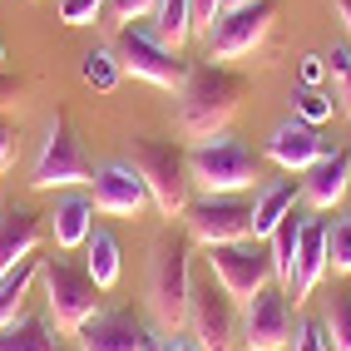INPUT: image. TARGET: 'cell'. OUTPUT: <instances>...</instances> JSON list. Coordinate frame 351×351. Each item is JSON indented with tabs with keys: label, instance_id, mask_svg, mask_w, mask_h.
<instances>
[{
	"label": "cell",
	"instance_id": "d6986e66",
	"mask_svg": "<svg viewBox=\"0 0 351 351\" xmlns=\"http://www.w3.org/2000/svg\"><path fill=\"white\" fill-rule=\"evenodd\" d=\"M95 198H84V193H64V198H55V213H50V223H55V243L64 247V252H75V247H84L89 243V232H95Z\"/></svg>",
	"mask_w": 351,
	"mask_h": 351
},
{
	"label": "cell",
	"instance_id": "8d00e7d4",
	"mask_svg": "<svg viewBox=\"0 0 351 351\" xmlns=\"http://www.w3.org/2000/svg\"><path fill=\"white\" fill-rule=\"evenodd\" d=\"M15 95H20V80H15V75H5V69H0V114H5V109L15 104Z\"/></svg>",
	"mask_w": 351,
	"mask_h": 351
},
{
	"label": "cell",
	"instance_id": "d4e9b609",
	"mask_svg": "<svg viewBox=\"0 0 351 351\" xmlns=\"http://www.w3.org/2000/svg\"><path fill=\"white\" fill-rule=\"evenodd\" d=\"M0 351H60V341L45 317H20L0 332Z\"/></svg>",
	"mask_w": 351,
	"mask_h": 351
},
{
	"label": "cell",
	"instance_id": "e575fe53",
	"mask_svg": "<svg viewBox=\"0 0 351 351\" xmlns=\"http://www.w3.org/2000/svg\"><path fill=\"white\" fill-rule=\"evenodd\" d=\"M326 80V55H307L302 60V84H322Z\"/></svg>",
	"mask_w": 351,
	"mask_h": 351
},
{
	"label": "cell",
	"instance_id": "b9f144b4",
	"mask_svg": "<svg viewBox=\"0 0 351 351\" xmlns=\"http://www.w3.org/2000/svg\"><path fill=\"white\" fill-rule=\"evenodd\" d=\"M228 5H252V0H228Z\"/></svg>",
	"mask_w": 351,
	"mask_h": 351
},
{
	"label": "cell",
	"instance_id": "44dd1931",
	"mask_svg": "<svg viewBox=\"0 0 351 351\" xmlns=\"http://www.w3.org/2000/svg\"><path fill=\"white\" fill-rule=\"evenodd\" d=\"M297 198H302V189H292V183H267V189L252 198V238H263V243H267V238H272V228L297 208Z\"/></svg>",
	"mask_w": 351,
	"mask_h": 351
},
{
	"label": "cell",
	"instance_id": "d590c367",
	"mask_svg": "<svg viewBox=\"0 0 351 351\" xmlns=\"http://www.w3.org/2000/svg\"><path fill=\"white\" fill-rule=\"evenodd\" d=\"M10 163H15V129L0 124V173H5Z\"/></svg>",
	"mask_w": 351,
	"mask_h": 351
},
{
	"label": "cell",
	"instance_id": "5b68a950",
	"mask_svg": "<svg viewBox=\"0 0 351 351\" xmlns=\"http://www.w3.org/2000/svg\"><path fill=\"white\" fill-rule=\"evenodd\" d=\"M40 287H45V312L60 337H75L80 326L99 312V282L69 257H40Z\"/></svg>",
	"mask_w": 351,
	"mask_h": 351
},
{
	"label": "cell",
	"instance_id": "5bb4252c",
	"mask_svg": "<svg viewBox=\"0 0 351 351\" xmlns=\"http://www.w3.org/2000/svg\"><path fill=\"white\" fill-rule=\"evenodd\" d=\"M326 154H332V149H326V138L307 119H282L267 134V158L277 163V169H287V173H307L312 163L326 158Z\"/></svg>",
	"mask_w": 351,
	"mask_h": 351
},
{
	"label": "cell",
	"instance_id": "484cf974",
	"mask_svg": "<svg viewBox=\"0 0 351 351\" xmlns=\"http://www.w3.org/2000/svg\"><path fill=\"white\" fill-rule=\"evenodd\" d=\"M80 75H84L89 89L114 95V89H119V80H124V64H119V55H114V45H109V50H89V55H84Z\"/></svg>",
	"mask_w": 351,
	"mask_h": 351
},
{
	"label": "cell",
	"instance_id": "7402d4cb",
	"mask_svg": "<svg viewBox=\"0 0 351 351\" xmlns=\"http://www.w3.org/2000/svg\"><path fill=\"white\" fill-rule=\"evenodd\" d=\"M84 272L95 277V282L109 292L114 282H119V272H124V257H119V238H114L109 228H95L89 232V243H84Z\"/></svg>",
	"mask_w": 351,
	"mask_h": 351
},
{
	"label": "cell",
	"instance_id": "836d02e7",
	"mask_svg": "<svg viewBox=\"0 0 351 351\" xmlns=\"http://www.w3.org/2000/svg\"><path fill=\"white\" fill-rule=\"evenodd\" d=\"M228 10V0H193V25L208 35V30H213L218 25V15Z\"/></svg>",
	"mask_w": 351,
	"mask_h": 351
},
{
	"label": "cell",
	"instance_id": "f1b7e54d",
	"mask_svg": "<svg viewBox=\"0 0 351 351\" xmlns=\"http://www.w3.org/2000/svg\"><path fill=\"white\" fill-rule=\"evenodd\" d=\"M322 322H326V332H332V346L337 351H351V292H337Z\"/></svg>",
	"mask_w": 351,
	"mask_h": 351
},
{
	"label": "cell",
	"instance_id": "f546056e",
	"mask_svg": "<svg viewBox=\"0 0 351 351\" xmlns=\"http://www.w3.org/2000/svg\"><path fill=\"white\" fill-rule=\"evenodd\" d=\"M297 119H307V124L332 119V95H322L317 84H302L297 89Z\"/></svg>",
	"mask_w": 351,
	"mask_h": 351
},
{
	"label": "cell",
	"instance_id": "ab89813d",
	"mask_svg": "<svg viewBox=\"0 0 351 351\" xmlns=\"http://www.w3.org/2000/svg\"><path fill=\"white\" fill-rule=\"evenodd\" d=\"M144 351H163V346H158V341H154V337H149V341H144Z\"/></svg>",
	"mask_w": 351,
	"mask_h": 351
},
{
	"label": "cell",
	"instance_id": "4dcf8cb0",
	"mask_svg": "<svg viewBox=\"0 0 351 351\" xmlns=\"http://www.w3.org/2000/svg\"><path fill=\"white\" fill-rule=\"evenodd\" d=\"M109 10V0H60V20L69 30H80V25H95V20Z\"/></svg>",
	"mask_w": 351,
	"mask_h": 351
},
{
	"label": "cell",
	"instance_id": "ba28073f",
	"mask_svg": "<svg viewBox=\"0 0 351 351\" xmlns=\"http://www.w3.org/2000/svg\"><path fill=\"white\" fill-rule=\"evenodd\" d=\"M80 183H95V169H89V158L80 149L75 129H69L64 114L50 119V134H45V144L30 163V189L35 193H50V189H80Z\"/></svg>",
	"mask_w": 351,
	"mask_h": 351
},
{
	"label": "cell",
	"instance_id": "cb8c5ba5",
	"mask_svg": "<svg viewBox=\"0 0 351 351\" xmlns=\"http://www.w3.org/2000/svg\"><path fill=\"white\" fill-rule=\"evenodd\" d=\"M193 35H198L193 0H158V10H154V40L169 45V50H183Z\"/></svg>",
	"mask_w": 351,
	"mask_h": 351
},
{
	"label": "cell",
	"instance_id": "7c38bea8",
	"mask_svg": "<svg viewBox=\"0 0 351 351\" xmlns=\"http://www.w3.org/2000/svg\"><path fill=\"white\" fill-rule=\"evenodd\" d=\"M292 302L282 287H263L247 307H243V351H287L292 346Z\"/></svg>",
	"mask_w": 351,
	"mask_h": 351
},
{
	"label": "cell",
	"instance_id": "9a60e30c",
	"mask_svg": "<svg viewBox=\"0 0 351 351\" xmlns=\"http://www.w3.org/2000/svg\"><path fill=\"white\" fill-rule=\"evenodd\" d=\"M351 189V149H332L326 158H317L307 178H302V203L317 213H332Z\"/></svg>",
	"mask_w": 351,
	"mask_h": 351
},
{
	"label": "cell",
	"instance_id": "1f68e13d",
	"mask_svg": "<svg viewBox=\"0 0 351 351\" xmlns=\"http://www.w3.org/2000/svg\"><path fill=\"white\" fill-rule=\"evenodd\" d=\"M292 351H337L332 346V332H326V322H297V332H292Z\"/></svg>",
	"mask_w": 351,
	"mask_h": 351
},
{
	"label": "cell",
	"instance_id": "4fadbf2b",
	"mask_svg": "<svg viewBox=\"0 0 351 351\" xmlns=\"http://www.w3.org/2000/svg\"><path fill=\"white\" fill-rule=\"evenodd\" d=\"M95 208L104 218H144L154 208V193L129 158H114L104 169H95Z\"/></svg>",
	"mask_w": 351,
	"mask_h": 351
},
{
	"label": "cell",
	"instance_id": "60d3db41",
	"mask_svg": "<svg viewBox=\"0 0 351 351\" xmlns=\"http://www.w3.org/2000/svg\"><path fill=\"white\" fill-rule=\"evenodd\" d=\"M0 69H5V40H0Z\"/></svg>",
	"mask_w": 351,
	"mask_h": 351
},
{
	"label": "cell",
	"instance_id": "8992f818",
	"mask_svg": "<svg viewBox=\"0 0 351 351\" xmlns=\"http://www.w3.org/2000/svg\"><path fill=\"white\" fill-rule=\"evenodd\" d=\"M189 337L198 341V351H232L243 341V307L213 272L193 277L189 292Z\"/></svg>",
	"mask_w": 351,
	"mask_h": 351
},
{
	"label": "cell",
	"instance_id": "83f0119b",
	"mask_svg": "<svg viewBox=\"0 0 351 351\" xmlns=\"http://www.w3.org/2000/svg\"><path fill=\"white\" fill-rule=\"evenodd\" d=\"M326 75H332V89H337L341 109L351 114V40L332 45V55H326Z\"/></svg>",
	"mask_w": 351,
	"mask_h": 351
},
{
	"label": "cell",
	"instance_id": "d6a6232c",
	"mask_svg": "<svg viewBox=\"0 0 351 351\" xmlns=\"http://www.w3.org/2000/svg\"><path fill=\"white\" fill-rule=\"evenodd\" d=\"M158 10V0H109V15L124 20V25H134V20H144Z\"/></svg>",
	"mask_w": 351,
	"mask_h": 351
},
{
	"label": "cell",
	"instance_id": "2e32d148",
	"mask_svg": "<svg viewBox=\"0 0 351 351\" xmlns=\"http://www.w3.org/2000/svg\"><path fill=\"white\" fill-rule=\"evenodd\" d=\"M75 337H80V351H144L149 341L144 322H134L129 312H95Z\"/></svg>",
	"mask_w": 351,
	"mask_h": 351
},
{
	"label": "cell",
	"instance_id": "7a4b0ae2",
	"mask_svg": "<svg viewBox=\"0 0 351 351\" xmlns=\"http://www.w3.org/2000/svg\"><path fill=\"white\" fill-rule=\"evenodd\" d=\"M129 163L144 173L154 208L163 218H183L193 203V178H189V149L178 138H134L129 144Z\"/></svg>",
	"mask_w": 351,
	"mask_h": 351
},
{
	"label": "cell",
	"instance_id": "4316f807",
	"mask_svg": "<svg viewBox=\"0 0 351 351\" xmlns=\"http://www.w3.org/2000/svg\"><path fill=\"white\" fill-rule=\"evenodd\" d=\"M326 267H332V272H351V213L326 223Z\"/></svg>",
	"mask_w": 351,
	"mask_h": 351
},
{
	"label": "cell",
	"instance_id": "9c48e42d",
	"mask_svg": "<svg viewBox=\"0 0 351 351\" xmlns=\"http://www.w3.org/2000/svg\"><path fill=\"white\" fill-rule=\"evenodd\" d=\"M114 55H119V64H124V75H134V80H149V84H158V89H183V80H189V60H178V50H169V45H158L154 40V30H134V25H124L119 35H114Z\"/></svg>",
	"mask_w": 351,
	"mask_h": 351
},
{
	"label": "cell",
	"instance_id": "30bf717a",
	"mask_svg": "<svg viewBox=\"0 0 351 351\" xmlns=\"http://www.w3.org/2000/svg\"><path fill=\"white\" fill-rule=\"evenodd\" d=\"M272 20H277V5H272V0H252V5H228V10L218 15V25L208 30V60L228 64V60L252 55L257 45L267 40Z\"/></svg>",
	"mask_w": 351,
	"mask_h": 351
},
{
	"label": "cell",
	"instance_id": "603a6c76",
	"mask_svg": "<svg viewBox=\"0 0 351 351\" xmlns=\"http://www.w3.org/2000/svg\"><path fill=\"white\" fill-rule=\"evenodd\" d=\"M35 282H40V257H25L20 267H10L5 277H0V332H5L10 322H20L25 297H30Z\"/></svg>",
	"mask_w": 351,
	"mask_h": 351
},
{
	"label": "cell",
	"instance_id": "e0dca14e",
	"mask_svg": "<svg viewBox=\"0 0 351 351\" xmlns=\"http://www.w3.org/2000/svg\"><path fill=\"white\" fill-rule=\"evenodd\" d=\"M326 272H332V267H326V223L307 218V228H302V247H297V277H292V292H287L292 307H302V302L322 287Z\"/></svg>",
	"mask_w": 351,
	"mask_h": 351
},
{
	"label": "cell",
	"instance_id": "74e56055",
	"mask_svg": "<svg viewBox=\"0 0 351 351\" xmlns=\"http://www.w3.org/2000/svg\"><path fill=\"white\" fill-rule=\"evenodd\" d=\"M163 351H198V341H193V337H173V341L163 346Z\"/></svg>",
	"mask_w": 351,
	"mask_h": 351
},
{
	"label": "cell",
	"instance_id": "6da1fadb",
	"mask_svg": "<svg viewBox=\"0 0 351 351\" xmlns=\"http://www.w3.org/2000/svg\"><path fill=\"white\" fill-rule=\"evenodd\" d=\"M247 95V80L238 75V69H228V64H193L189 69V80H183L178 89V134L183 138H208V134H223L228 119L238 114Z\"/></svg>",
	"mask_w": 351,
	"mask_h": 351
},
{
	"label": "cell",
	"instance_id": "ffe728a7",
	"mask_svg": "<svg viewBox=\"0 0 351 351\" xmlns=\"http://www.w3.org/2000/svg\"><path fill=\"white\" fill-rule=\"evenodd\" d=\"M302 228H307V218H297V208L272 228L267 238V252H272V272H277V287L292 292V277H297V247H302Z\"/></svg>",
	"mask_w": 351,
	"mask_h": 351
},
{
	"label": "cell",
	"instance_id": "277c9868",
	"mask_svg": "<svg viewBox=\"0 0 351 351\" xmlns=\"http://www.w3.org/2000/svg\"><path fill=\"white\" fill-rule=\"evenodd\" d=\"M189 178L203 198L213 193H247L257 183V158L238 134H208L189 149Z\"/></svg>",
	"mask_w": 351,
	"mask_h": 351
},
{
	"label": "cell",
	"instance_id": "ac0fdd59",
	"mask_svg": "<svg viewBox=\"0 0 351 351\" xmlns=\"http://www.w3.org/2000/svg\"><path fill=\"white\" fill-rule=\"evenodd\" d=\"M40 218L30 213V208H5L0 213V277H5L10 267H20L25 257H35V247H40Z\"/></svg>",
	"mask_w": 351,
	"mask_h": 351
},
{
	"label": "cell",
	"instance_id": "8fae6325",
	"mask_svg": "<svg viewBox=\"0 0 351 351\" xmlns=\"http://www.w3.org/2000/svg\"><path fill=\"white\" fill-rule=\"evenodd\" d=\"M189 238L203 247H218V243H238L252 238V203L243 193H213V198H193L189 213Z\"/></svg>",
	"mask_w": 351,
	"mask_h": 351
},
{
	"label": "cell",
	"instance_id": "3957f363",
	"mask_svg": "<svg viewBox=\"0 0 351 351\" xmlns=\"http://www.w3.org/2000/svg\"><path fill=\"white\" fill-rule=\"evenodd\" d=\"M189 243L183 232H163L149 252V312L158 326H189V292H193V272H189Z\"/></svg>",
	"mask_w": 351,
	"mask_h": 351
},
{
	"label": "cell",
	"instance_id": "f35d334b",
	"mask_svg": "<svg viewBox=\"0 0 351 351\" xmlns=\"http://www.w3.org/2000/svg\"><path fill=\"white\" fill-rule=\"evenodd\" d=\"M337 5V15H341V25H346V35H351V0H332Z\"/></svg>",
	"mask_w": 351,
	"mask_h": 351
},
{
	"label": "cell",
	"instance_id": "52a82bcc",
	"mask_svg": "<svg viewBox=\"0 0 351 351\" xmlns=\"http://www.w3.org/2000/svg\"><path fill=\"white\" fill-rule=\"evenodd\" d=\"M208 272L218 277V282L238 297V307H247V302L277 282L272 272V252L263 238H238V243H218L208 247Z\"/></svg>",
	"mask_w": 351,
	"mask_h": 351
}]
</instances>
